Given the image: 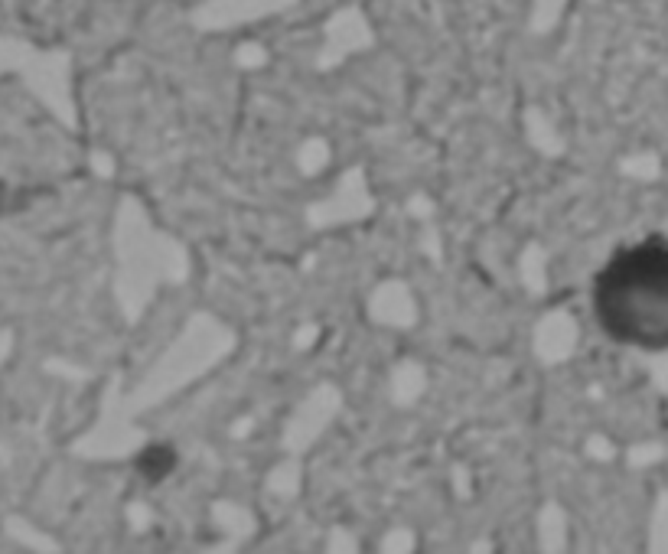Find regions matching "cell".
<instances>
[{"mask_svg":"<svg viewBox=\"0 0 668 554\" xmlns=\"http://www.w3.org/2000/svg\"><path fill=\"white\" fill-rule=\"evenodd\" d=\"M590 304L616 346L668 352V232L616 248L594 277Z\"/></svg>","mask_w":668,"mask_h":554,"instance_id":"cell-1","label":"cell"}]
</instances>
